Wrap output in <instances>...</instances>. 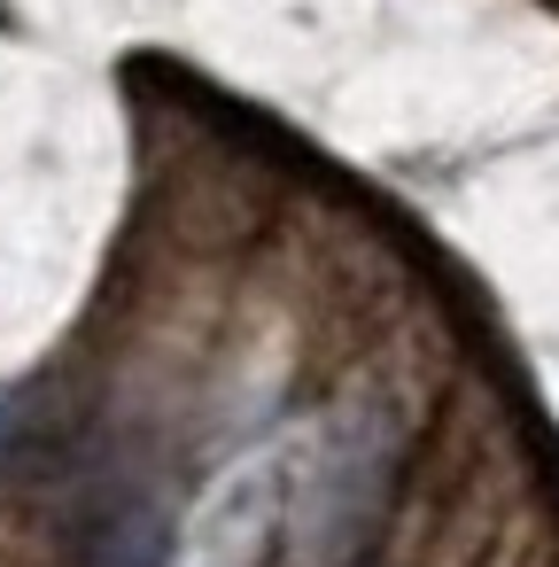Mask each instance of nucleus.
Listing matches in <instances>:
<instances>
[{
    "label": "nucleus",
    "instance_id": "nucleus-1",
    "mask_svg": "<svg viewBox=\"0 0 559 567\" xmlns=\"http://www.w3.org/2000/svg\"><path fill=\"white\" fill-rule=\"evenodd\" d=\"M551 9H559V0H551Z\"/></svg>",
    "mask_w": 559,
    "mask_h": 567
}]
</instances>
